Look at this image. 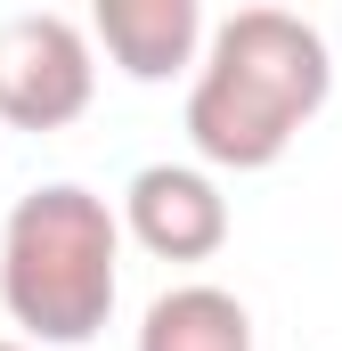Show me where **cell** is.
Here are the masks:
<instances>
[{
    "instance_id": "1",
    "label": "cell",
    "mask_w": 342,
    "mask_h": 351,
    "mask_svg": "<svg viewBox=\"0 0 342 351\" xmlns=\"http://www.w3.org/2000/svg\"><path fill=\"white\" fill-rule=\"evenodd\" d=\"M334 66L318 25L285 16V8H237L212 41V66L187 90V139L228 164V172H269L293 131L326 106Z\"/></svg>"
},
{
    "instance_id": "2",
    "label": "cell",
    "mask_w": 342,
    "mask_h": 351,
    "mask_svg": "<svg viewBox=\"0 0 342 351\" xmlns=\"http://www.w3.org/2000/svg\"><path fill=\"white\" fill-rule=\"evenodd\" d=\"M114 213L90 188H33L0 237V302L41 343H90L114 311Z\"/></svg>"
},
{
    "instance_id": "3",
    "label": "cell",
    "mask_w": 342,
    "mask_h": 351,
    "mask_svg": "<svg viewBox=\"0 0 342 351\" xmlns=\"http://www.w3.org/2000/svg\"><path fill=\"white\" fill-rule=\"evenodd\" d=\"M98 90L90 41L66 16H16L0 25V123L16 131H66Z\"/></svg>"
},
{
    "instance_id": "4",
    "label": "cell",
    "mask_w": 342,
    "mask_h": 351,
    "mask_svg": "<svg viewBox=\"0 0 342 351\" xmlns=\"http://www.w3.org/2000/svg\"><path fill=\"white\" fill-rule=\"evenodd\" d=\"M131 237L155 262H212L228 245V204L187 164H147L131 180Z\"/></svg>"
},
{
    "instance_id": "5",
    "label": "cell",
    "mask_w": 342,
    "mask_h": 351,
    "mask_svg": "<svg viewBox=\"0 0 342 351\" xmlns=\"http://www.w3.org/2000/svg\"><path fill=\"white\" fill-rule=\"evenodd\" d=\"M98 41L131 82H171L204 41V8L196 0H98Z\"/></svg>"
},
{
    "instance_id": "6",
    "label": "cell",
    "mask_w": 342,
    "mask_h": 351,
    "mask_svg": "<svg viewBox=\"0 0 342 351\" xmlns=\"http://www.w3.org/2000/svg\"><path fill=\"white\" fill-rule=\"evenodd\" d=\"M139 351H253V319L220 286H179V294H163L147 311Z\"/></svg>"
},
{
    "instance_id": "7",
    "label": "cell",
    "mask_w": 342,
    "mask_h": 351,
    "mask_svg": "<svg viewBox=\"0 0 342 351\" xmlns=\"http://www.w3.org/2000/svg\"><path fill=\"white\" fill-rule=\"evenodd\" d=\"M0 351H25V343H0Z\"/></svg>"
}]
</instances>
